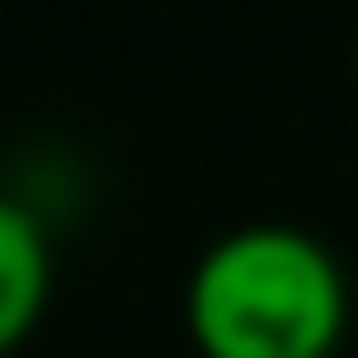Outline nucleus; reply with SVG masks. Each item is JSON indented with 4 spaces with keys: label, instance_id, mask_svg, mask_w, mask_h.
Returning a JSON list of instances; mask_svg holds the SVG:
<instances>
[{
    "label": "nucleus",
    "instance_id": "nucleus-1",
    "mask_svg": "<svg viewBox=\"0 0 358 358\" xmlns=\"http://www.w3.org/2000/svg\"><path fill=\"white\" fill-rule=\"evenodd\" d=\"M351 295L337 253L295 225L225 232L183 295V323L204 358H330Z\"/></svg>",
    "mask_w": 358,
    "mask_h": 358
},
{
    "label": "nucleus",
    "instance_id": "nucleus-2",
    "mask_svg": "<svg viewBox=\"0 0 358 358\" xmlns=\"http://www.w3.org/2000/svg\"><path fill=\"white\" fill-rule=\"evenodd\" d=\"M43 302H50V239L15 197H0V358L36 330Z\"/></svg>",
    "mask_w": 358,
    "mask_h": 358
}]
</instances>
